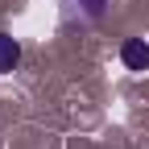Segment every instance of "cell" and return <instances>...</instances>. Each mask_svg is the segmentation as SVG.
Instances as JSON below:
<instances>
[{"mask_svg": "<svg viewBox=\"0 0 149 149\" xmlns=\"http://www.w3.org/2000/svg\"><path fill=\"white\" fill-rule=\"evenodd\" d=\"M120 58H124L128 70H149V46L141 42V37H128L124 50H120Z\"/></svg>", "mask_w": 149, "mask_h": 149, "instance_id": "cell-1", "label": "cell"}, {"mask_svg": "<svg viewBox=\"0 0 149 149\" xmlns=\"http://www.w3.org/2000/svg\"><path fill=\"white\" fill-rule=\"evenodd\" d=\"M17 62H21V46H17V37L0 33V74H8Z\"/></svg>", "mask_w": 149, "mask_h": 149, "instance_id": "cell-2", "label": "cell"}, {"mask_svg": "<svg viewBox=\"0 0 149 149\" xmlns=\"http://www.w3.org/2000/svg\"><path fill=\"white\" fill-rule=\"evenodd\" d=\"M79 4H83V13H87V17H100L108 0H79Z\"/></svg>", "mask_w": 149, "mask_h": 149, "instance_id": "cell-3", "label": "cell"}]
</instances>
